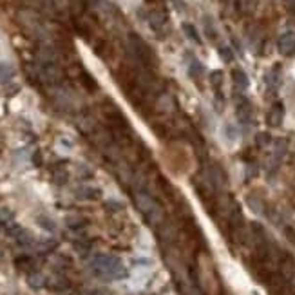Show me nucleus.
<instances>
[{
    "mask_svg": "<svg viewBox=\"0 0 295 295\" xmlns=\"http://www.w3.org/2000/svg\"><path fill=\"white\" fill-rule=\"evenodd\" d=\"M266 83H268L270 89L279 87V83H281V71H279V67H273V69L266 74Z\"/></svg>",
    "mask_w": 295,
    "mask_h": 295,
    "instance_id": "nucleus-12",
    "label": "nucleus"
},
{
    "mask_svg": "<svg viewBox=\"0 0 295 295\" xmlns=\"http://www.w3.org/2000/svg\"><path fill=\"white\" fill-rule=\"evenodd\" d=\"M205 29H207V35L210 40H216L218 38V31H216V27H214V22L210 20V18H205Z\"/></svg>",
    "mask_w": 295,
    "mask_h": 295,
    "instance_id": "nucleus-19",
    "label": "nucleus"
},
{
    "mask_svg": "<svg viewBox=\"0 0 295 295\" xmlns=\"http://www.w3.org/2000/svg\"><path fill=\"white\" fill-rule=\"evenodd\" d=\"M232 82H234V87L237 89V91H246L248 85H250V78H248V74L243 69H239V67H236V69H232Z\"/></svg>",
    "mask_w": 295,
    "mask_h": 295,
    "instance_id": "nucleus-7",
    "label": "nucleus"
},
{
    "mask_svg": "<svg viewBox=\"0 0 295 295\" xmlns=\"http://www.w3.org/2000/svg\"><path fill=\"white\" fill-rule=\"evenodd\" d=\"M271 142V136L268 132H259V134L255 136V143L259 145V147H266V145H270Z\"/></svg>",
    "mask_w": 295,
    "mask_h": 295,
    "instance_id": "nucleus-20",
    "label": "nucleus"
},
{
    "mask_svg": "<svg viewBox=\"0 0 295 295\" xmlns=\"http://www.w3.org/2000/svg\"><path fill=\"white\" fill-rule=\"evenodd\" d=\"M277 51L283 56H290L295 53V31H284L277 40Z\"/></svg>",
    "mask_w": 295,
    "mask_h": 295,
    "instance_id": "nucleus-3",
    "label": "nucleus"
},
{
    "mask_svg": "<svg viewBox=\"0 0 295 295\" xmlns=\"http://www.w3.org/2000/svg\"><path fill=\"white\" fill-rule=\"evenodd\" d=\"M248 205H250V208L254 210V212H263V203H261L259 199H254V196H250L248 197Z\"/></svg>",
    "mask_w": 295,
    "mask_h": 295,
    "instance_id": "nucleus-22",
    "label": "nucleus"
},
{
    "mask_svg": "<svg viewBox=\"0 0 295 295\" xmlns=\"http://www.w3.org/2000/svg\"><path fill=\"white\" fill-rule=\"evenodd\" d=\"M257 7V0H237V9L243 15H252Z\"/></svg>",
    "mask_w": 295,
    "mask_h": 295,
    "instance_id": "nucleus-11",
    "label": "nucleus"
},
{
    "mask_svg": "<svg viewBox=\"0 0 295 295\" xmlns=\"http://www.w3.org/2000/svg\"><path fill=\"white\" fill-rule=\"evenodd\" d=\"M221 136H223V140L226 145H234V143L239 140V130H237L236 125L224 123L223 129H221Z\"/></svg>",
    "mask_w": 295,
    "mask_h": 295,
    "instance_id": "nucleus-9",
    "label": "nucleus"
},
{
    "mask_svg": "<svg viewBox=\"0 0 295 295\" xmlns=\"http://www.w3.org/2000/svg\"><path fill=\"white\" fill-rule=\"evenodd\" d=\"M219 56H221V60H223V62L230 64L232 60H234V51H232L230 48L223 46V48H219Z\"/></svg>",
    "mask_w": 295,
    "mask_h": 295,
    "instance_id": "nucleus-18",
    "label": "nucleus"
},
{
    "mask_svg": "<svg viewBox=\"0 0 295 295\" xmlns=\"http://www.w3.org/2000/svg\"><path fill=\"white\" fill-rule=\"evenodd\" d=\"M237 120L241 122V123L248 125L252 123V118H254V107H252V103L246 100V98H241V100L237 101Z\"/></svg>",
    "mask_w": 295,
    "mask_h": 295,
    "instance_id": "nucleus-5",
    "label": "nucleus"
},
{
    "mask_svg": "<svg viewBox=\"0 0 295 295\" xmlns=\"http://www.w3.org/2000/svg\"><path fill=\"white\" fill-rule=\"evenodd\" d=\"M130 42H132V48H134L136 54L140 56V60H143V62H147L148 58H150V49L145 46V42L142 40V38H138V36H130Z\"/></svg>",
    "mask_w": 295,
    "mask_h": 295,
    "instance_id": "nucleus-8",
    "label": "nucleus"
},
{
    "mask_svg": "<svg viewBox=\"0 0 295 295\" xmlns=\"http://www.w3.org/2000/svg\"><path fill=\"white\" fill-rule=\"evenodd\" d=\"M163 24H165V15L160 11H154L150 15V25L154 29H160V27H163Z\"/></svg>",
    "mask_w": 295,
    "mask_h": 295,
    "instance_id": "nucleus-15",
    "label": "nucleus"
},
{
    "mask_svg": "<svg viewBox=\"0 0 295 295\" xmlns=\"http://www.w3.org/2000/svg\"><path fill=\"white\" fill-rule=\"evenodd\" d=\"M65 223H67V226L69 228H73V230H78V228H83L85 224H87V221L83 218H78V216H71V218L65 219Z\"/></svg>",
    "mask_w": 295,
    "mask_h": 295,
    "instance_id": "nucleus-13",
    "label": "nucleus"
},
{
    "mask_svg": "<svg viewBox=\"0 0 295 295\" xmlns=\"http://www.w3.org/2000/svg\"><path fill=\"white\" fill-rule=\"evenodd\" d=\"M284 234H286V237H288L290 241L295 245V230H294V228H286V230H284Z\"/></svg>",
    "mask_w": 295,
    "mask_h": 295,
    "instance_id": "nucleus-25",
    "label": "nucleus"
},
{
    "mask_svg": "<svg viewBox=\"0 0 295 295\" xmlns=\"http://www.w3.org/2000/svg\"><path fill=\"white\" fill-rule=\"evenodd\" d=\"M13 219V212L7 207H0V224H9Z\"/></svg>",
    "mask_w": 295,
    "mask_h": 295,
    "instance_id": "nucleus-17",
    "label": "nucleus"
},
{
    "mask_svg": "<svg viewBox=\"0 0 295 295\" xmlns=\"http://www.w3.org/2000/svg\"><path fill=\"white\" fill-rule=\"evenodd\" d=\"M279 268H281V275H283L284 281H292L295 277V261L292 255L284 254L281 257V263H279Z\"/></svg>",
    "mask_w": 295,
    "mask_h": 295,
    "instance_id": "nucleus-6",
    "label": "nucleus"
},
{
    "mask_svg": "<svg viewBox=\"0 0 295 295\" xmlns=\"http://www.w3.org/2000/svg\"><path fill=\"white\" fill-rule=\"evenodd\" d=\"M29 284L33 286V288H40L42 284H44V277H42L40 273H33V275H29Z\"/></svg>",
    "mask_w": 295,
    "mask_h": 295,
    "instance_id": "nucleus-21",
    "label": "nucleus"
},
{
    "mask_svg": "<svg viewBox=\"0 0 295 295\" xmlns=\"http://www.w3.org/2000/svg\"><path fill=\"white\" fill-rule=\"evenodd\" d=\"M284 122V105L281 101H275L266 114V123L270 127H281Z\"/></svg>",
    "mask_w": 295,
    "mask_h": 295,
    "instance_id": "nucleus-4",
    "label": "nucleus"
},
{
    "mask_svg": "<svg viewBox=\"0 0 295 295\" xmlns=\"http://www.w3.org/2000/svg\"><path fill=\"white\" fill-rule=\"evenodd\" d=\"M91 268L95 270L96 275L107 279H122L127 275L122 261L118 257H114V255H107V254L95 255V259L91 263Z\"/></svg>",
    "mask_w": 295,
    "mask_h": 295,
    "instance_id": "nucleus-1",
    "label": "nucleus"
},
{
    "mask_svg": "<svg viewBox=\"0 0 295 295\" xmlns=\"http://www.w3.org/2000/svg\"><path fill=\"white\" fill-rule=\"evenodd\" d=\"M190 74L194 78H197V76H201L203 74V64H201L199 60H196V58H192V62H190Z\"/></svg>",
    "mask_w": 295,
    "mask_h": 295,
    "instance_id": "nucleus-16",
    "label": "nucleus"
},
{
    "mask_svg": "<svg viewBox=\"0 0 295 295\" xmlns=\"http://www.w3.org/2000/svg\"><path fill=\"white\" fill-rule=\"evenodd\" d=\"M36 223L40 224L44 230H48V232H54L56 230V224H54L53 219H49L48 216H40V218H36Z\"/></svg>",
    "mask_w": 295,
    "mask_h": 295,
    "instance_id": "nucleus-14",
    "label": "nucleus"
},
{
    "mask_svg": "<svg viewBox=\"0 0 295 295\" xmlns=\"http://www.w3.org/2000/svg\"><path fill=\"white\" fill-rule=\"evenodd\" d=\"M0 54H2V46H0Z\"/></svg>",
    "mask_w": 295,
    "mask_h": 295,
    "instance_id": "nucleus-26",
    "label": "nucleus"
},
{
    "mask_svg": "<svg viewBox=\"0 0 295 295\" xmlns=\"http://www.w3.org/2000/svg\"><path fill=\"white\" fill-rule=\"evenodd\" d=\"M283 4L286 7V11L295 13V0H283Z\"/></svg>",
    "mask_w": 295,
    "mask_h": 295,
    "instance_id": "nucleus-24",
    "label": "nucleus"
},
{
    "mask_svg": "<svg viewBox=\"0 0 295 295\" xmlns=\"http://www.w3.org/2000/svg\"><path fill=\"white\" fill-rule=\"evenodd\" d=\"M136 205H138V208H140L152 223H158L161 219V208L158 207V203H156L147 192L136 194Z\"/></svg>",
    "mask_w": 295,
    "mask_h": 295,
    "instance_id": "nucleus-2",
    "label": "nucleus"
},
{
    "mask_svg": "<svg viewBox=\"0 0 295 295\" xmlns=\"http://www.w3.org/2000/svg\"><path fill=\"white\" fill-rule=\"evenodd\" d=\"M210 82H212L214 87H219V85L223 83V73H221V71H212V74H210Z\"/></svg>",
    "mask_w": 295,
    "mask_h": 295,
    "instance_id": "nucleus-23",
    "label": "nucleus"
},
{
    "mask_svg": "<svg viewBox=\"0 0 295 295\" xmlns=\"http://www.w3.org/2000/svg\"><path fill=\"white\" fill-rule=\"evenodd\" d=\"M181 29H183V33L187 35V38H189V40H192L194 44H201V36H199V33H197V29H196L194 24L185 22V24L181 25Z\"/></svg>",
    "mask_w": 295,
    "mask_h": 295,
    "instance_id": "nucleus-10",
    "label": "nucleus"
}]
</instances>
